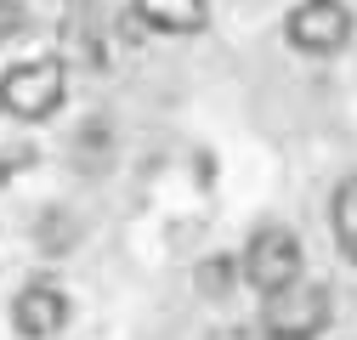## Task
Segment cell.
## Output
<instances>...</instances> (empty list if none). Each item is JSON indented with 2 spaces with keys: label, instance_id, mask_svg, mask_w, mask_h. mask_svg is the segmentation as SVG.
I'll list each match as a JSON object with an SVG mask.
<instances>
[{
  "label": "cell",
  "instance_id": "cell-1",
  "mask_svg": "<svg viewBox=\"0 0 357 340\" xmlns=\"http://www.w3.org/2000/svg\"><path fill=\"white\" fill-rule=\"evenodd\" d=\"M63 102H68V68L57 57H29V63L0 74V108H6L12 119L40 125V119H52Z\"/></svg>",
  "mask_w": 357,
  "mask_h": 340
},
{
  "label": "cell",
  "instance_id": "cell-2",
  "mask_svg": "<svg viewBox=\"0 0 357 340\" xmlns=\"http://www.w3.org/2000/svg\"><path fill=\"white\" fill-rule=\"evenodd\" d=\"M335 307H329V289L324 284H284L261 301V329L273 340H318L329 329Z\"/></svg>",
  "mask_w": 357,
  "mask_h": 340
},
{
  "label": "cell",
  "instance_id": "cell-3",
  "mask_svg": "<svg viewBox=\"0 0 357 340\" xmlns=\"http://www.w3.org/2000/svg\"><path fill=\"white\" fill-rule=\"evenodd\" d=\"M238 272H244L261 295L295 284V278H301V238H295L289 227H255L250 244H244V255H238Z\"/></svg>",
  "mask_w": 357,
  "mask_h": 340
},
{
  "label": "cell",
  "instance_id": "cell-4",
  "mask_svg": "<svg viewBox=\"0 0 357 340\" xmlns=\"http://www.w3.org/2000/svg\"><path fill=\"white\" fill-rule=\"evenodd\" d=\"M284 34L306 57H335L351 40V12L340 6V0H301V6L289 12V23H284Z\"/></svg>",
  "mask_w": 357,
  "mask_h": 340
},
{
  "label": "cell",
  "instance_id": "cell-5",
  "mask_svg": "<svg viewBox=\"0 0 357 340\" xmlns=\"http://www.w3.org/2000/svg\"><path fill=\"white\" fill-rule=\"evenodd\" d=\"M63 323H68V295H63L57 284H29V289H17L12 329H17L23 340H52Z\"/></svg>",
  "mask_w": 357,
  "mask_h": 340
},
{
  "label": "cell",
  "instance_id": "cell-6",
  "mask_svg": "<svg viewBox=\"0 0 357 340\" xmlns=\"http://www.w3.org/2000/svg\"><path fill=\"white\" fill-rule=\"evenodd\" d=\"M137 17L159 34H199L210 23L204 0H137Z\"/></svg>",
  "mask_w": 357,
  "mask_h": 340
},
{
  "label": "cell",
  "instance_id": "cell-7",
  "mask_svg": "<svg viewBox=\"0 0 357 340\" xmlns=\"http://www.w3.org/2000/svg\"><path fill=\"white\" fill-rule=\"evenodd\" d=\"M329 227H335L340 255L357 267V176H346V182L335 187V199H329Z\"/></svg>",
  "mask_w": 357,
  "mask_h": 340
},
{
  "label": "cell",
  "instance_id": "cell-8",
  "mask_svg": "<svg viewBox=\"0 0 357 340\" xmlns=\"http://www.w3.org/2000/svg\"><path fill=\"white\" fill-rule=\"evenodd\" d=\"M17 34H29V12L17 6V0H0V46L17 40Z\"/></svg>",
  "mask_w": 357,
  "mask_h": 340
},
{
  "label": "cell",
  "instance_id": "cell-9",
  "mask_svg": "<svg viewBox=\"0 0 357 340\" xmlns=\"http://www.w3.org/2000/svg\"><path fill=\"white\" fill-rule=\"evenodd\" d=\"M227 272H233V267H227V261H210V267H204V278H199V284H204V289H210V295H215V289H227Z\"/></svg>",
  "mask_w": 357,
  "mask_h": 340
},
{
  "label": "cell",
  "instance_id": "cell-10",
  "mask_svg": "<svg viewBox=\"0 0 357 340\" xmlns=\"http://www.w3.org/2000/svg\"><path fill=\"white\" fill-rule=\"evenodd\" d=\"M221 340H273V334H266V329H261V334H221Z\"/></svg>",
  "mask_w": 357,
  "mask_h": 340
}]
</instances>
